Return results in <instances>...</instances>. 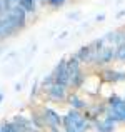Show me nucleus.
<instances>
[{
    "instance_id": "obj_1",
    "label": "nucleus",
    "mask_w": 125,
    "mask_h": 132,
    "mask_svg": "<svg viewBox=\"0 0 125 132\" xmlns=\"http://www.w3.org/2000/svg\"><path fill=\"white\" fill-rule=\"evenodd\" d=\"M53 75V84L62 85V87L68 89L70 87V77H68V72H67V59H60L58 64L53 67V70L50 72Z\"/></svg>"
},
{
    "instance_id": "obj_2",
    "label": "nucleus",
    "mask_w": 125,
    "mask_h": 132,
    "mask_svg": "<svg viewBox=\"0 0 125 132\" xmlns=\"http://www.w3.org/2000/svg\"><path fill=\"white\" fill-rule=\"evenodd\" d=\"M112 60H115V47L113 45H107V47H103L100 52L95 54L93 65H105V64H110Z\"/></svg>"
},
{
    "instance_id": "obj_3",
    "label": "nucleus",
    "mask_w": 125,
    "mask_h": 132,
    "mask_svg": "<svg viewBox=\"0 0 125 132\" xmlns=\"http://www.w3.org/2000/svg\"><path fill=\"white\" fill-rule=\"evenodd\" d=\"M42 117H43L45 126H47L48 129H52V127H62V117L58 116V112H55L50 107H45V109L42 110Z\"/></svg>"
},
{
    "instance_id": "obj_4",
    "label": "nucleus",
    "mask_w": 125,
    "mask_h": 132,
    "mask_svg": "<svg viewBox=\"0 0 125 132\" xmlns=\"http://www.w3.org/2000/svg\"><path fill=\"white\" fill-rule=\"evenodd\" d=\"M95 54H97V52L93 50V47L88 44V45H83V47L78 48V50L75 52V57L78 59L80 64H93Z\"/></svg>"
},
{
    "instance_id": "obj_5",
    "label": "nucleus",
    "mask_w": 125,
    "mask_h": 132,
    "mask_svg": "<svg viewBox=\"0 0 125 132\" xmlns=\"http://www.w3.org/2000/svg\"><path fill=\"white\" fill-rule=\"evenodd\" d=\"M45 94H47V97L50 100H57V102H62V100L67 99V89L62 87V85H57V84L48 87L45 90Z\"/></svg>"
},
{
    "instance_id": "obj_6",
    "label": "nucleus",
    "mask_w": 125,
    "mask_h": 132,
    "mask_svg": "<svg viewBox=\"0 0 125 132\" xmlns=\"http://www.w3.org/2000/svg\"><path fill=\"white\" fill-rule=\"evenodd\" d=\"M102 79L109 84H117V82H125V72L115 70V69H107L103 70Z\"/></svg>"
},
{
    "instance_id": "obj_7",
    "label": "nucleus",
    "mask_w": 125,
    "mask_h": 132,
    "mask_svg": "<svg viewBox=\"0 0 125 132\" xmlns=\"http://www.w3.org/2000/svg\"><path fill=\"white\" fill-rule=\"evenodd\" d=\"M12 122L19 127L20 132H37V129L32 124V119H27V117H23V116H15L12 119Z\"/></svg>"
},
{
    "instance_id": "obj_8",
    "label": "nucleus",
    "mask_w": 125,
    "mask_h": 132,
    "mask_svg": "<svg viewBox=\"0 0 125 132\" xmlns=\"http://www.w3.org/2000/svg\"><path fill=\"white\" fill-rule=\"evenodd\" d=\"M67 100H68V104L72 105V109H77V110H80V112H82L83 109L87 110V109L90 107L88 104H87V102L82 99L80 95H78L77 92H72V94H68V95H67Z\"/></svg>"
},
{
    "instance_id": "obj_9",
    "label": "nucleus",
    "mask_w": 125,
    "mask_h": 132,
    "mask_svg": "<svg viewBox=\"0 0 125 132\" xmlns=\"http://www.w3.org/2000/svg\"><path fill=\"white\" fill-rule=\"evenodd\" d=\"M83 89H85V92L88 94H97L100 90V79L99 77H85V80H83Z\"/></svg>"
},
{
    "instance_id": "obj_10",
    "label": "nucleus",
    "mask_w": 125,
    "mask_h": 132,
    "mask_svg": "<svg viewBox=\"0 0 125 132\" xmlns=\"http://www.w3.org/2000/svg\"><path fill=\"white\" fill-rule=\"evenodd\" d=\"M107 109L113 114V117H115L119 122H125V100H123V104H120L115 109H110V107H107Z\"/></svg>"
},
{
    "instance_id": "obj_11",
    "label": "nucleus",
    "mask_w": 125,
    "mask_h": 132,
    "mask_svg": "<svg viewBox=\"0 0 125 132\" xmlns=\"http://www.w3.org/2000/svg\"><path fill=\"white\" fill-rule=\"evenodd\" d=\"M37 0H20V7H23L25 9L27 13H33L37 9Z\"/></svg>"
},
{
    "instance_id": "obj_12",
    "label": "nucleus",
    "mask_w": 125,
    "mask_h": 132,
    "mask_svg": "<svg viewBox=\"0 0 125 132\" xmlns=\"http://www.w3.org/2000/svg\"><path fill=\"white\" fill-rule=\"evenodd\" d=\"M0 132H20V130L12 120H7V122L0 124Z\"/></svg>"
},
{
    "instance_id": "obj_13",
    "label": "nucleus",
    "mask_w": 125,
    "mask_h": 132,
    "mask_svg": "<svg viewBox=\"0 0 125 132\" xmlns=\"http://www.w3.org/2000/svg\"><path fill=\"white\" fill-rule=\"evenodd\" d=\"M115 59H117V60L125 62V42L119 44V45L115 47Z\"/></svg>"
},
{
    "instance_id": "obj_14",
    "label": "nucleus",
    "mask_w": 125,
    "mask_h": 132,
    "mask_svg": "<svg viewBox=\"0 0 125 132\" xmlns=\"http://www.w3.org/2000/svg\"><path fill=\"white\" fill-rule=\"evenodd\" d=\"M65 2L67 0H45V3H48L52 9H60V7L65 5Z\"/></svg>"
},
{
    "instance_id": "obj_15",
    "label": "nucleus",
    "mask_w": 125,
    "mask_h": 132,
    "mask_svg": "<svg viewBox=\"0 0 125 132\" xmlns=\"http://www.w3.org/2000/svg\"><path fill=\"white\" fill-rule=\"evenodd\" d=\"M68 19H72V20H77V19H80V12H75V13H70V15H68Z\"/></svg>"
},
{
    "instance_id": "obj_16",
    "label": "nucleus",
    "mask_w": 125,
    "mask_h": 132,
    "mask_svg": "<svg viewBox=\"0 0 125 132\" xmlns=\"http://www.w3.org/2000/svg\"><path fill=\"white\" fill-rule=\"evenodd\" d=\"M102 20H105V13H100V15H97V22H102Z\"/></svg>"
},
{
    "instance_id": "obj_17",
    "label": "nucleus",
    "mask_w": 125,
    "mask_h": 132,
    "mask_svg": "<svg viewBox=\"0 0 125 132\" xmlns=\"http://www.w3.org/2000/svg\"><path fill=\"white\" fill-rule=\"evenodd\" d=\"M123 15H125V10H120V12H119V13H117V15H115V17H117V19H122V17H123Z\"/></svg>"
},
{
    "instance_id": "obj_18",
    "label": "nucleus",
    "mask_w": 125,
    "mask_h": 132,
    "mask_svg": "<svg viewBox=\"0 0 125 132\" xmlns=\"http://www.w3.org/2000/svg\"><path fill=\"white\" fill-rule=\"evenodd\" d=\"M15 90H17V92H19V90H22V84H17L15 85Z\"/></svg>"
},
{
    "instance_id": "obj_19",
    "label": "nucleus",
    "mask_w": 125,
    "mask_h": 132,
    "mask_svg": "<svg viewBox=\"0 0 125 132\" xmlns=\"http://www.w3.org/2000/svg\"><path fill=\"white\" fill-rule=\"evenodd\" d=\"M3 99H5V94L0 92V104H2V100H3Z\"/></svg>"
},
{
    "instance_id": "obj_20",
    "label": "nucleus",
    "mask_w": 125,
    "mask_h": 132,
    "mask_svg": "<svg viewBox=\"0 0 125 132\" xmlns=\"http://www.w3.org/2000/svg\"><path fill=\"white\" fill-rule=\"evenodd\" d=\"M122 2H123V0H119V3H122Z\"/></svg>"
}]
</instances>
